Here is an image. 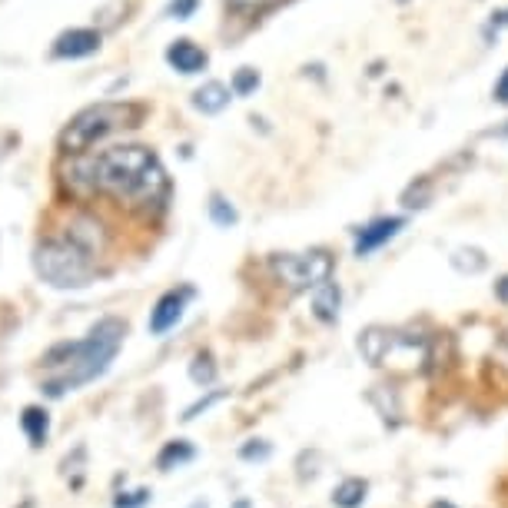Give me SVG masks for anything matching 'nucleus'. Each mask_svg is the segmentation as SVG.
<instances>
[{
  "label": "nucleus",
  "mask_w": 508,
  "mask_h": 508,
  "mask_svg": "<svg viewBox=\"0 0 508 508\" xmlns=\"http://www.w3.org/2000/svg\"><path fill=\"white\" fill-rule=\"evenodd\" d=\"M429 508H455V505H452V502H432Z\"/></svg>",
  "instance_id": "30"
},
{
  "label": "nucleus",
  "mask_w": 508,
  "mask_h": 508,
  "mask_svg": "<svg viewBox=\"0 0 508 508\" xmlns=\"http://www.w3.org/2000/svg\"><path fill=\"white\" fill-rule=\"evenodd\" d=\"M123 335H127V325L107 316L100 319L94 329L87 333V339L80 343H60L44 356V366L57 376H50L44 382V392L60 399L64 392H74L80 386H87L94 379H100L110 369V362L117 359L120 346H123Z\"/></svg>",
  "instance_id": "2"
},
{
  "label": "nucleus",
  "mask_w": 508,
  "mask_h": 508,
  "mask_svg": "<svg viewBox=\"0 0 508 508\" xmlns=\"http://www.w3.org/2000/svg\"><path fill=\"white\" fill-rule=\"evenodd\" d=\"M227 399V392H209V396H203V399H196L193 406H190V409L183 412V422H193L196 415H200V412H209L213 409V406H217V402H223Z\"/></svg>",
  "instance_id": "22"
},
{
  "label": "nucleus",
  "mask_w": 508,
  "mask_h": 508,
  "mask_svg": "<svg viewBox=\"0 0 508 508\" xmlns=\"http://www.w3.org/2000/svg\"><path fill=\"white\" fill-rule=\"evenodd\" d=\"M193 508H209V505H206V502H196V505Z\"/></svg>",
  "instance_id": "31"
},
{
  "label": "nucleus",
  "mask_w": 508,
  "mask_h": 508,
  "mask_svg": "<svg viewBox=\"0 0 508 508\" xmlns=\"http://www.w3.org/2000/svg\"><path fill=\"white\" fill-rule=\"evenodd\" d=\"M492 97H495L502 107H508V67H505V74L498 76V84H495V90H492Z\"/></svg>",
  "instance_id": "26"
},
{
  "label": "nucleus",
  "mask_w": 508,
  "mask_h": 508,
  "mask_svg": "<svg viewBox=\"0 0 508 508\" xmlns=\"http://www.w3.org/2000/svg\"><path fill=\"white\" fill-rule=\"evenodd\" d=\"M229 94L233 90L227 87V84H219V80H206L203 87L193 90V97H190V103H193V110H200V113H206V117H213V113H223V110L229 107Z\"/></svg>",
  "instance_id": "11"
},
{
  "label": "nucleus",
  "mask_w": 508,
  "mask_h": 508,
  "mask_svg": "<svg viewBox=\"0 0 508 508\" xmlns=\"http://www.w3.org/2000/svg\"><path fill=\"white\" fill-rule=\"evenodd\" d=\"M488 27H495V31L508 27V7H505V11H495V13H492V23H488Z\"/></svg>",
  "instance_id": "28"
},
{
  "label": "nucleus",
  "mask_w": 508,
  "mask_h": 508,
  "mask_svg": "<svg viewBox=\"0 0 508 508\" xmlns=\"http://www.w3.org/2000/svg\"><path fill=\"white\" fill-rule=\"evenodd\" d=\"M100 47H103V33L100 31H94V27H70V31H64L54 40L50 54L57 60H84V57L100 54Z\"/></svg>",
  "instance_id": "7"
},
{
  "label": "nucleus",
  "mask_w": 508,
  "mask_h": 508,
  "mask_svg": "<svg viewBox=\"0 0 508 508\" xmlns=\"http://www.w3.org/2000/svg\"><path fill=\"white\" fill-rule=\"evenodd\" d=\"M396 339H399V333H392L386 325H369V329L359 333V352H362L369 366H386L389 356L396 352Z\"/></svg>",
  "instance_id": "9"
},
{
  "label": "nucleus",
  "mask_w": 508,
  "mask_h": 508,
  "mask_svg": "<svg viewBox=\"0 0 508 508\" xmlns=\"http://www.w3.org/2000/svg\"><path fill=\"white\" fill-rule=\"evenodd\" d=\"M449 263H452V270L462 272V276H478V272H486L488 256L478 246H459V249H452Z\"/></svg>",
  "instance_id": "14"
},
{
  "label": "nucleus",
  "mask_w": 508,
  "mask_h": 508,
  "mask_svg": "<svg viewBox=\"0 0 508 508\" xmlns=\"http://www.w3.org/2000/svg\"><path fill=\"white\" fill-rule=\"evenodd\" d=\"M233 11H243V13H253V11H266L270 4H276V0H227Z\"/></svg>",
  "instance_id": "24"
},
{
  "label": "nucleus",
  "mask_w": 508,
  "mask_h": 508,
  "mask_svg": "<svg viewBox=\"0 0 508 508\" xmlns=\"http://www.w3.org/2000/svg\"><path fill=\"white\" fill-rule=\"evenodd\" d=\"M147 117V107L140 103H117V100H103L94 107L80 110L60 133V150L70 156L87 153L90 147H97L100 140H107L120 130H133L140 127V120Z\"/></svg>",
  "instance_id": "4"
},
{
  "label": "nucleus",
  "mask_w": 508,
  "mask_h": 508,
  "mask_svg": "<svg viewBox=\"0 0 508 508\" xmlns=\"http://www.w3.org/2000/svg\"><path fill=\"white\" fill-rule=\"evenodd\" d=\"M263 84V76L256 67H239L236 74H233V84H229V90L236 94V97H249V94H256Z\"/></svg>",
  "instance_id": "20"
},
{
  "label": "nucleus",
  "mask_w": 508,
  "mask_h": 508,
  "mask_svg": "<svg viewBox=\"0 0 508 508\" xmlns=\"http://www.w3.org/2000/svg\"><path fill=\"white\" fill-rule=\"evenodd\" d=\"M21 429L23 435L31 439V445H44L47 432H50V415H47L40 406H27L21 415Z\"/></svg>",
  "instance_id": "15"
},
{
  "label": "nucleus",
  "mask_w": 508,
  "mask_h": 508,
  "mask_svg": "<svg viewBox=\"0 0 508 508\" xmlns=\"http://www.w3.org/2000/svg\"><path fill=\"white\" fill-rule=\"evenodd\" d=\"M147 498H150V492H147V488H137V492H130V495H120L117 508H137V505H143Z\"/></svg>",
  "instance_id": "25"
},
{
  "label": "nucleus",
  "mask_w": 508,
  "mask_h": 508,
  "mask_svg": "<svg viewBox=\"0 0 508 508\" xmlns=\"http://www.w3.org/2000/svg\"><path fill=\"white\" fill-rule=\"evenodd\" d=\"M209 219L217 223V227H223V229H229V227H236L239 223V213H236V206L229 203L227 196H219V193H213L209 196Z\"/></svg>",
  "instance_id": "18"
},
{
  "label": "nucleus",
  "mask_w": 508,
  "mask_h": 508,
  "mask_svg": "<svg viewBox=\"0 0 508 508\" xmlns=\"http://www.w3.org/2000/svg\"><path fill=\"white\" fill-rule=\"evenodd\" d=\"M100 223L80 219L64 236H50L33 249V270L54 290H84L97 272Z\"/></svg>",
  "instance_id": "3"
},
{
  "label": "nucleus",
  "mask_w": 508,
  "mask_h": 508,
  "mask_svg": "<svg viewBox=\"0 0 508 508\" xmlns=\"http://www.w3.org/2000/svg\"><path fill=\"white\" fill-rule=\"evenodd\" d=\"M193 455H196L193 445L183 442V439H174V442L163 445V452L156 455V465H160L163 472H170V468H176V465H186Z\"/></svg>",
  "instance_id": "17"
},
{
  "label": "nucleus",
  "mask_w": 508,
  "mask_h": 508,
  "mask_svg": "<svg viewBox=\"0 0 508 508\" xmlns=\"http://www.w3.org/2000/svg\"><path fill=\"white\" fill-rule=\"evenodd\" d=\"M80 176H84L87 190L113 196L117 203H127L133 209L160 206L170 193V180H166L160 156L140 143L100 150L94 160L80 166Z\"/></svg>",
  "instance_id": "1"
},
{
  "label": "nucleus",
  "mask_w": 508,
  "mask_h": 508,
  "mask_svg": "<svg viewBox=\"0 0 508 508\" xmlns=\"http://www.w3.org/2000/svg\"><path fill=\"white\" fill-rule=\"evenodd\" d=\"M402 229H406V217H376L369 219L366 227L356 229V256H372L376 249H382L386 243L399 236Z\"/></svg>",
  "instance_id": "8"
},
{
  "label": "nucleus",
  "mask_w": 508,
  "mask_h": 508,
  "mask_svg": "<svg viewBox=\"0 0 508 508\" xmlns=\"http://www.w3.org/2000/svg\"><path fill=\"white\" fill-rule=\"evenodd\" d=\"M196 296L193 286H180V290H170V292H163L160 299H156V306L150 309V333L153 335H163V333H170L180 319H183L186 313V303Z\"/></svg>",
  "instance_id": "6"
},
{
  "label": "nucleus",
  "mask_w": 508,
  "mask_h": 508,
  "mask_svg": "<svg viewBox=\"0 0 508 508\" xmlns=\"http://www.w3.org/2000/svg\"><path fill=\"white\" fill-rule=\"evenodd\" d=\"M369 498V482L359 476L343 478L339 486L333 488V505L335 508H362Z\"/></svg>",
  "instance_id": "13"
},
{
  "label": "nucleus",
  "mask_w": 508,
  "mask_h": 508,
  "mask_svg": "<svg viewBox=\"0 0 508 508\" xmlns=\"http://www.w3.org/2000/svg\"><path fill=\"white\" fill-rule=\"evenodd\" d=\"M432 193H435V186L429 176H419V180H412L406 190H402V206L406 209H425V206L432 203Z\"/></svg>",
  "instance_id": "16"
},
{
  "label": "nucleus",
  "mask_w": 508,
  "mask_h": 508,
  "mask_svg": "<svg viewBox=\"0 0 508 508\" xmlns=\"http://www.w3.org/2000/svg\"><path fill=\"white\" fill-rule=\"evenodd\" d=\"M492 292H495L498 303H508V272H505V276H498L495 286H492Z\"/></svg>",
  "instance_id": "27"
},
{
  "label": "nucleus",
  "mask_w": 508,
  "mask_h": 508,
  "mask_svg": "<svg viewBox=\"0 0 508 508\" xmlns=\"http://www.w3.org/2000/svg\"><path fill=\"white\" fill-rule=\"evenodd\" d=\"M339 309H343V290L335 280H325L323 286L313 290V316L319 323H335L339 319Z\"/></svg>",
  "instance_id": "12"
},
{
  "label": "nucleus",
  "mask_w": 508,
  "mask_h": 508,
  "mask_svg": "<svg viewBox=\"0 0 508 508\" xmlns=\"http://www.w3.org/2000/svg\"><path fill=\"white\" fill-rule=\"evenodd\" d=\"M190 379H193L200 389L217 382V362H213L209 352H196L193 362H190Z\"/></svg>",
  "instance_id": "19"
},
{
  "label": "nucleus",
  "mask_w": 508,
  "mask_h": 508,
  "mask_svg": "<svg viewBox=\"0 0 508 508\" xmlns=\"http://www.w3.org/2000/svg\"><path fill=\"white\" fill-rule=\"evenodd\" d=\"M236 508H249V502H236Z\"/></svg>",
  "instance_id": "32"
},
{
  "label": "nucleus",
  "mask_w": 508,
  "mask_h": 508,
  "mask_svg": "<svg viewBox=\"0 0 508 508\" xmlns=\"http://www.w3.org/2000/svg\"><path fill=\"white\" fill-rule=\"evenodd\" d=\"M272 276L290 292H306L333 280L335 263L325 249H309V253H276L270 260Z\"/></svg>",
  "instance_id": "5"
},
{
  "label": "nucleus",
  "mask_w": 508,
  "mask_h": 508,
  "mask_svg": "<svg viewBox=\"0 0 508 508\" xmlns=\"http://www.w3.org/2000/svg\"><path fill=\"white\" fill-rule=\"evenodd\" d=\"M200 7V0H174L170 7H166V17H174V21H190Z\"/></svg>",
  "instance_id": "23"
},
{
  "label": "nucleus",
  "mask_w": 508,
  "mask_h": 508,
  "mask_svg": "<svg viewBox=\"0 0 508 508\" xmlns=\"http://www.w3.org/2000/svg\"><path fill=\"white\" fill-rule=\"evenodd\" d=\"M166 64L174 67L176 74L193 76V74H200V70H206L209 57H206L203 47H196L193 40L180 37V40H174V44L166 47Z\"/></svg>",
  "instance_id": "10"
},
{
  "label": "nucleus",
  "mask_w": 508,
  "mask_h": 508,
  "mask_svg": "<svg viewBox=\"0 0 508 508\" xmlns=\"http://www.w3.org/2000/svg\"><path fill=\"white\" fill-rule=\"evenodd\" d=\"M498 356H502V366H508V339L502 343V349H498Z\"/></svg>",
  "instance_id": "29"
},
{
  "label": "nucleus",
  "mask_w": 508,
  "mask_h": 508,
  "mask_svg": "<svg viewBox=\"0 0 508 508\" xmlns=\"http://www.w3.org/2000/svg\"><path fill=\"white\" fill-rule=\"evenodd\" d=\"M272 455V445L266 439H249L243 449H239V459H246V462H266Z\"/></svg>",
  "instance_id": "21"
}]
</instances>
